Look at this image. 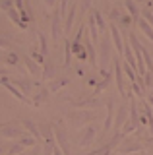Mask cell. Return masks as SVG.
<instances>
[{"mask_svg":"<svg viewBox=\"0 0 153 155\" xmlns=\"http://www.w3.org/2000/svg\"><path fill=\"white\" fill-rule=\"evenodd\" d=\"M68 84H70V78H58V80H52L49 84V91H56V89H60V87H64Z\"/></svg>","mask_w":153,"mask_h":155,"instance_id":"27","label":"cell"},{"mask_svg":"<svg viewBox=\"0 0 153 155\" xmlns=\"http://www.w3.org/2000/svg\"><path fill=\"white\" fill-rule=\"evenodd\" d=\"M2 85L6 87V89L10 91V93L16 97L18 101H23V103H31V105H33V101H31V99H27V97L21 93V89H18V87L14 85V84H10V80H8V76H6V74H2Z\"/></svg>","mask_w":153,"mask_h":155,"instance_id":"7","label":"cell"},{"mask_svg":"<svg viewBox=\"0 0 153 155\" xmlns=\"http://www.w3.org/2000/svg\"><path fill=\"white\" fill-rule=\"evenodd\" d=\"M99 105H101V101H97V99H85V101H78V103H74L76 109H80V107H89V109H97Z\"/></svg>","mask_w":153,"mask_h":155,"instance_id":"29","label":"cell"},{"mask_svg":"<svg viewBox=\"0 0 153 155\" xmlns=\"http://www.w3.org/2000/svg\"><path fill=\"white\" fill-rule=\"evenodd\" d=\"M82 35H83V31H78V35H76L74 43H72V52H74V54L78 56L80 60H85V52H83V48H82V43H80Z\"/></svg>","mask_w":153,"mask_h":155,"instance_id":"13","label":"cell"},{"mask_svg":"<svg viewBox=\"0 0 153 155\" xmlns=\"http://www.w3.org/2000/svg\"><path fill=\"white\" fill-rule=\"evenodd\" d=\"M91 4H93V0H82V4H80V10H82V14H85V12H87Z\"/></svg>","mask_w":153,"mask_h":155,"instance_id":"40","label":"cell"},{"mask_svg":"<svg viewBox=\"0 0 153 155\" xmlns=\"http://www.w3.org/2000/svg\"><path fill=\"white\" fill-rule=\"evenodd\" d=\"M45 4H47L49 8H52V6H54V0H45Z\"/></svg>","mask_w":153,"mask_h":155,"instance_id":"44","label":"cell"},{"mask_svg":"<svg viewBox=\"0 0 153 155\" xmlns=\"http://www.w3.org/2000/svg\"><path fill=\"white\" fill-rule=\"evenodd\" d=\"M21 124H23V128H25V130H27V132H29V134H31L35 140H39V138H41V128H37L33 120H29V118H23V120H21Z\"/></svg>","mask_w":153,"mask_h":155,"instance_id":"16","label":"cell"},{"mask_svg":"<svg viewBox=\"0 0 153 155\" xmlns=\"http://www.w3.org/2000/svg\"><path fill=\"white\" fill-rule=\"evenodd\" d=\"M31 58L37 62V64H47V62H45V54H41V52H33Z\"/></svg>","mask_w":153,"mask_h":155,"instance_id":"38","label":"cell"},{"mask_svg":"<svg viewBox=\"0 0 153 155\" xmlns=\"http://www.w3.org/2000/svg\"><path fill=\"white\" fill-rule=\"evenodd\" d=\"M23 151H25V145H21L20 142H18V143H12L10 145L8 155H23Z\"/></svg>","mask_w":153,"mask_h":155,"instance_id":"32","label":"cell"},{"mask_svg":"<svg viewBox=\"0 0 153 155\" xmlns=\"http://www.w3.org/2000/svg\"><path fill=\"white\" fill-rule=\"evenodd\" d=\"M93 16H95V21H97V27H99V33H109L107 31V23H105V19H103V16L97 12V10H93Z\"/></svg>","mask_w":153,"mask_h":155,"instance_id":"30","label":"cell"},{"mask_svg":"<svg viewBox=\"0 0 153 155\" xmlns=\"http://www.w3.org/2000/svg\"><path fill=\"white\" fill-rule=\"evenodd\" d=\"M37 37H39V45H41V54L47 56V52H49V48H47V39L43 37V33L37 31Z\"/></svg>","mask_w":153,"mask_h":155,"instance_id":"35","label":"cell"},{"mask_svg":"<svg viewBox=\"0 0 153 155\" xmlns=\"http://www.w3.org/2000/svg\"><path fill=\"white\" fill-rule=\"evenodd\" d=\"M109 31H111V39H112V45L116 48V52L118 54H124V45H122V39H120V29H118V25L112 23L109 27Z\"/></svg>","mask_w":153,"mask_h":155,"instance_id":"9","label":"cell"},{"mask_svg":"<svg viewBox=\"0 0 153 155\" xmlns=\"http://www.w3.org/2000/svg\"><path fill=\"white\" fill-rule=\"evenodd\" d=\"M128 110L126 107H118L116 109V114H114V136H120L124 124L128 122Z\"/></svg>","mask_w":153,"mask_h":155,"instance_id":"5","label":"cell"},{"mask_svg":"<svg viewBox=\"0 0 153 155\" xmlns=\"http://www.w3.org/2000/svg\"><path fill=\"white\" fill-rule=\"evenodd\" d=\"M43 78H45V80H52V78H54V64H52V62H47V64H45Z\"/></svg>","mask_w":153,"mask_h":155,"instance_id":"33","label":"cell"},{"mask_svg":"<svg viewBox=\"0 0 153 155\" xmlns=\"http://www.w3.org/2000/svg\"><path fill=\"white\" fill-rule=\"evenodd\" d=\"M142 16H143V19H145L147 23H149V25L153 27V14H151V10H143L142 12Z\"/></svg>","mask_w":153,"mask_h":155,"instance_id":"37","label":"cell"},{"mask_svg":"<svg viewBox=\"0 0 153 155\" xmlns=\"http://www.w3.org/2000/svg\"><path fill=\"white\" fill-rule=\"evenodd\" d=\"M142 149H143V143L142 142H136V140H124L122 145L118 147V153H120V155H128V153L142 151Z\"/></svg>","mask_w":153,"mask_h":155,"instance_id":"8","label":"cell"},{"mask_svg":"<svg viewBox=\"0 0 153 155\" xmlns=\"http://www.w3.org/2000/svg\"><path fill=\"white\" fill-rule=\"evenodd\" d=\"M8 47V39H6V35H2V48H6Z\"/></svg>","mask_w":153,"mask_h":155,"instance_id":"43","label":"cell"},{"mask_svg":"<svg viewBox=\"0 0 153 155\" xmlns=\"http://www.w3.org/2000/svg\"><path fill=\"white\" fill-rule=\"evenodd\" d=\"M23 62H25V66H27V70L31 72L33 76H39L41 74V70H39V66H37V62L33 60V58H29V56H23Z\"/></svg>","mask_w":153,"mask_h":155,"instance_id":"28","label":"cell"},{"mask_svg":"<svg viewBox=\"0 0 153 155\" xmlns=\"http://www.w3.org/2000/svg\"><path fill=\"white\" fill-rule=\"evenodd\" d=\"M124 58H126V64H130L134 70L138 72V62L134 58V51H132V45L130 47H124Z\"/></svg>","mask_w":153,"mask_h":155,"instance_id":"25","label":"cell"},{"mask_svg":"<svg viewBox=\"0 0 153 155\" xmlns=\"http://www.w3.org/2000/svg\"><path fill=\"white\" fill-rule=\"evenodd\" d=\"M70 122L74 128H80V126L87 124L89 120H93L95 116H97V113H87V110H74V113H70Z\"/></svg>","mask_w":153,"mask_h":155,"instance_id":"3","label":"cell"},{"mask_svg":"<svg viewBox=\"0 0 153 155\" xmlns=\"http://www.w3.org/2000/svg\"><path fill=\"white\" fill-rule=\"evenodd\" d=\"M76 12H78V6H76V2L70 4V10H68V16H66V23H64V31L68 33L72 25H74V18H76Z\"/></svg>","mask_w":153,"mask_h":155,"instance_id":"18","label":"cell"},{"mask_svg":"<svg viewBox=\"0 0 153 155\" xmlns=\"http://www.w3.org/2000/svg\"><path fill=\"white\" fill-rule=\"evenodd\" d=\"M52 155H64V151H62L58 145H56V147H54V151H52Z\"/></svg>","mask_w":153,"mask_h":155,"instance_id":"41","label":"cell"},{"mask_svg":"<svg viewBox=\"0 0 153 155\" xmlns=\"http://www.w3.org/2000/svg\"><path fill=\"white\" fill-rule=\"evenodd\" d=\"M52 130H54V140H56V145L64 151V155H70V143H68V136H66V130L60 122H54L52 124Z\"/></svg>","mask_w":153,"mask_h":155,"instance_id":"1","label":"cell"},{"mask_svg":"<svg viewBox=\"0 0 153 155\" xmlns=\"http://www.w3.org/2000/svg\"><path fill=\"white\" fill-rule=\"evenodd\" d=\"M99 153H101V147L95 149V151H89V153H82V155H99Z\"/></svg>","mask_w":153,"mask_h":155,"instance_id":"42","label":"cell"},{"mask_svg":"<svg viewBox=\"0 0 153 155\" xmlns=\"http://www.w3.org/2000/svg\"><path fill=\"white\" fill-rule=\"evenodd\" d=\"M14 6H16V0H2V10H4V12L12 10Z\"/></svg>","mask_w":153,"mask_h":155,"instance_id":"39","label":"cell"},{"mask_svg":"<svg viewBox=\"0 0 153 155\" xmlns=\"http://www.w3.org/2000/svg\"><path fill=\"white\" fill-rule=\"evenodd\" d=\"M49 93H50L49 87H41V89L35 93V97L31 99V101H33V107H39L41 103H45V101L49 99Z\"/></svg>","mask_w":153,"mask_h":155,"instance_id":"19","label":"cell"},{"mask_svg":"<svg viewBox=\"0 0 153 155\" xmlns=\"http://www.w3.org/2000/svg\"><path fill=\"white\" fill-rule=\"evenodd\" d=\"M112 72H114V80H116V87H118V91H120L122 95H128V97H132L130 93H128L126 89H124V72H122V64H120V58H112Z\"/></svg>","mask_w":153,"mask_h":155,"instance_id":"4","label":"cell"},{"mask_svg":"<svg viewBox=\"0 0 153 155\" xmlns=\"http://www.w3.org/2000/svg\"><path fill=\"white\" fill-rule=\"evenodd\" d=\"M151 95H153V81H151Z\"/></svg>","mask_w":153,"mask_h":155,"instance_id":"46","label":"cell"},{"mask_svg":"<svg viewBox=\"0 0 153 155\" xmlns=\"http://www.w3.org/2000/svg\"><path fill=\"white\" fill-rule=\"evenodd\" d=\"M147 103H149V105H153V95H149V99H147Z\"/></svg>","mask_w":153,"mask_h":155,"instance_id":"45","label":"cell"},{"mask_svg":"<svg viewBox=\"0 0 153 155\" xmlns=\"http://www.w3.org/2000/svg\"><path fill=\"white\" fill-rule=\"evenodd\" d=\"M142 109L145 113V118H147V126L151 130V136H153V110H151V105L149 103H142Z\"/></svg>","mask_w":153,"mask_h":155,"instance_id":"26","label":"cell"},{"mask_svg":"<svg viewBox=\"0 0 153 155\" xmlns=\"http://www.w3.org/2000/svg\"><path fill=\"white\" fill-rule=\"evenodd\" d=\"M12 84L16 85V87H20V89H21V93L25 95V97L29 95V93H31V89H33L29 81H27V80H20V78H18V80H12Z\"/></svg>","mask_w":153,"mask_h":155,"instance_id":"23","label":"cell"},{"mask_svg":"<svg viewBox=\"0 0 153 155\" xmlns=\"http://www.w3.org/2000/svg\"><path fill=\"white\" fill-rule=\"evenodd\" d=\"M109 33L101 35V41H99V64L103 66L101 70H105V64L111 60V39H109Z\"/></svg>","mask_w":153,"mask_h":155,"instance_id":"2","label":"cell"},{"mask_svg":"<svg viewBox=\"0 0 153 155\" xmlns=\"http://www.w3.org/2000/svg\"><path fill=\"white\" fill-rule=\"evenodd\" d=\"M124 6H126L128 12H130V18L134 19V21H140V19H142V14H140V10H138V6H136V2H134V0H126V2H124Z\"/></svg>","mask_w":153,"mask_h":155,"instance_id":"20","label":"cell"},{"mask_svg":"<svg viewBox=\"0 0 153 155\" xmlns=\"http://www.w3.org/2000/svg\"><path fill=\"white\" fill-rule=\"evenodd\" d=\"M18 60H20V56H18L16 52H8V54H6V64L14 66V64H18Z\"/></svg>","mask_w":153,"mask_h":155,"instance_id":"36","label":"cell"},{"mask_svg":"<svg viewBox=\"0 0 153 155\" xmlns=\"http://www.w3.org/2000/svg\"><path fill=\"white\" fill-rule=\"evenodd\" d=\"M138 25H140V31H142L143 35H145V37H147V39H149V41L153 43V27H151V25H149V23H147L143 18L140 19V21H138Z\"/></svg>","mask_w":153,"mask_h":155,"instance_id":"24","label":"cell"},{"mask_svg":"<svg viewBox=\"0 0 153 155\" xmlns=\"http://www.w3.org/2000/svg\"><path fill=\"white\" fill-rule=\"evenodd\" d=\"M60 10H56V14L54 16H52V31H50V35H52V39H54V41H58L60 39V35H62V25H60Z\"/></svg>","mask_w":153,"mask_h":155,"instance_id":"12","label":"cell"},{"mask_svg":"<svg viewBox=\"0 0 153 155\" xmlns=\"http://www.w3.org/2000/svg\"><path fill=\"white\" fill-rule=\"evenodd\" d=\"M111 19H112V21H120V25H122V27H128V25H130V19H132V18L122 16V14L118 12L116 8H114L112 12H111Z\"/></svg>","mask_w":153,"mask_h":155,"instance_id":"22","label":"cell"},{"mask_svg":"<svg viewBox=\"0 0 153 155\" xmlns=\"http://www.w3.org/2000/svg\"><path fill=\"white\" fill-rule=\"evenodd\" d=\"M89 35H91V41L93 43H99V27H97V21H95V16L93 12H89Z\"/></svg>","mask_w":153,"mask_h":155,"instance_id":"17","label":"cell"},{"mask_svg":"<svg viewBox=\"0 0 153 155\" xmlns=\"http://www.w3.org/2000/svg\"><path fill=\"white\" fill-rule=\"evenodd\" d=\"M95 134H97L95 126H85L82 132H80V136H78V145L80 147H87L89 143L95 142Z\"/></svg>","mask_w":153,"mask_h":155,"instance_id":"6","label":"cell"},{"mask_svg":"<svg viewBox=\"0 0 153 155\" xmlns=\"http://www.w3.org/2000/svg\"><path fill=\"white\" fill-rule=\"evenodd\" d=\"M21 130L18 128L14 122H4L2 124V138L4 140H10V138H21Z\"/></svg>","mask_w":153,"mask_h":155,"instance_id":"10","label":"cell"},{"mask_svg":"<svg viewBox=\"0 0 153 155\" xmlns=\"http://www.w3.org/2000/svg\"><path fill=\"white\" fill-rule=\"evenodd\" d=\"M114 126V103L112 101H109L107 103V118H105V128H103V136L109 132Z\"/></svg>","mask_w":153,"mask_h":155,"instance_id":"11","label":"cell"},{"mask_svg":"<svg viewBox=\"0 0 153 155\" xmlns=\"http://www.w3.org/2000/svg\"><path fill=\"white\" fill-rule=\"evenodd\" d=\"M37 142H39V140H35L31 134H23L20 138V143L25 145V147H33V145H37Z\"/></svg>","mask_w":153,"mask_h":155,"instance_id":"31","label":"cell"},{"mask_svg":"<svg viewBox=\"0 0 153 155\" xmlns=\"http://www.w3.org/2000/svg\"><path fill=\"white\" fill-rule=\"evenodd\" d=\"M85 51H87V54H89L91 66H97L99 64V52H95V43L87 39V41H85Z\"/></svg>","mask_w":153,"mask_h":155,"instance_id":"15","label":"cell"},{"mask_svg":"<svg viewBox=\"0 0 153 155\" xmlns=\"http://www.w3.org/2000/svg\"><path fill=\"white\" fill-rule=\"evenodd\" d=\"M101 76H103V80L101 81H99V84L97 85H95V89H93V95H99V93H101V91L105 89V87H107L109 84H111V72H109V70H101Z\"/></svg>","mask_w":153,"mask_h":155,"instance_id":"14","label":"cell"},{"mask_svg":"<svg viewBox=\"0 0 153 155\" xmlns=\"http://www.w3.org/2000/svg\"><path fill=\"white\" fill-rule=\"evenodd\" d=\"M64 52H66L64 66H70V64H72V43H70V41H66V48H64Z\"/></svg>","mask_w":153,"mask_h":155,"instance_id":"34","label":"cell"},{"mask_svg":"<svg viewBox=\"0 0 153 155\" xmlns=\"http://www.w3.org/2000/svg\"><path fill=\"white\" fill-rule=\"evenodd\" d=\"M6 14H8V18H10V19H12V21L16 23V25L20 27V29H25V27H27V23H25V21H23V19H21V14H18V12H16V8L8 10Z\"/></svg>","mask_w":153,"mask_h":155,"instance_id":"21","label":"cell"}]
</instances>
